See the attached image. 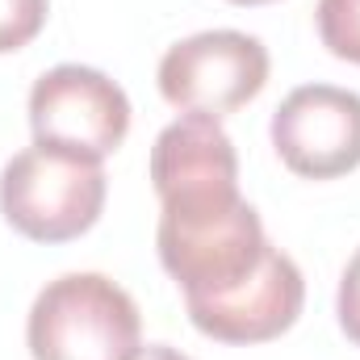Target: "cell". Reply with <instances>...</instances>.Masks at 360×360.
<instances>
[{
    "label": "cell",
    "instance_id": "52a82bcc",
    "mask_svg": "<svg viewBox=\"0 0 360 360\" xmlns=\"http://www.w3.org/2000/svg\"><path fill=\"white\" fill-rule=\"evenodd\" d=\"M302 302H306L302 269L272 243L243 281L218 293H184L193 327L218 344H264L285 335L297 323Z\"/></svg>",
    "mask_w": 360,
    "mask_h": 360
},
{
    "label": "cell",
    "instance_id": "4fadbf2b",
    "mask_svg": "<svg viewBox=\"0 0 360 360\" xmlns=\"http://www.w3.org/2000/svg\"><path fill=\"white\" fill-rule=\"evenodd\" d=\"M231 4H243V8H252V4H272V0H231Z\"/></svg>",
    "mask_w": 360,
    "mask_h": 360
},
{
    "label": "cell",
    "instance_id": "7c38bea8",
    "mask_svg": "<svg viewBox=\"0 0 360 360\" xmlns=\"http://www.w3.org/2000/svg\"><path fill=\"white\" fill-rule=\"evenodd\" d=\"M130 360H188V356L176 352V348H168V344H147V348H139Z\"/></svg>",
    "mask_w": 360,
    "mask_h": 360
},
{
    "label": "cell",
    "instance_id": "3957f363",
    "mask_svg": "<svg viewBox=\"0 0 360 360\" xmlns=\"http://www.w3.org/2000/svg\"><path fill=\"white\" fill-rule=\"evenodd\" d=\"M105 188L101 164L34 143L0 172V214L34 243H68L101 218Z\"/></svg>",
    "mask_w": 360,
    "mask_h": 360
},
{
    "label": "cell",
    "instance_id": "8992f818",
    "mask_svg": "<svg viewBox=\"0 0 360 360\" xmlns=\"http://www.w3.org/2000/svg\"><path fill=\"white\" fill-rule=\"evenodd\" d=\"M269 134L293 176H348L360 168V96L335 84H302L276 105Z\"/></svg>",
    "mask_w": 360,
    "mask_h": 360
},
{
    "label": "cell",
    "instance_id": "6da1fadb",
    "mask_svg": "<svg viewBox=\"0 0 360 360\" xmlns=\"http://www.w3.org/2000/svg\"><path fill=\"white\" fill-rule=\"evenodd\" d=\"M134 297L101 272L55 276L30 306L25 344L34 360H130L143 344Z\"/></svg>",
    "mask_w": 360,
    "mask_h": 360
},
{
    "label": "cell",
    "instance_id": "ba28073f",
    "mask_svg": "<svg viewBox=\"0 0 360 360\" xmlns=\"http://www.w3.org/2000/svg\"><path fill=\"white\" fill-rule=\"evenodd\" d=\"M151 184L160 205L210 201L239 193V155L218 117L184 113L160 130L151 147Z\"/></svg>",
    "mask_w": 360,
    "mask_h": 360
},
{
    "label": "cell",
    "instance_id": "5b68a950",
    "mask_svg": "<svg viewBox=\"0 0 360 360\" xmlns=\"http://www.w3.org/2000/svg\"><path fill=\"white\" fill-rule=\"evenodd\" d=\"M269 84V51L243 30L193 34L160 59V92L180 113L226 117Z\"/></svg>",
    "mask_w": 360,
    "mask_h": 360
},
{
    "label": "cell",
    "instance_id": "7a4b0ae2",
    "mask_svg": "<svg viewBox=\"0 0 360 360\" xmlns=\"http://www.w3.org/2000/svg\"><path fill=\"white\" fill-rule=\"evenodd\" d=\"M155 248L160 264L184 293H218L260 264L269 235L256 205H248L235 193L164 205Z\"/></svg>",
    "mask_w": 360,
    "mask_h": 360
},
{
    "label": "cell",
    "instance_id": "8fae6325",
    "mask_svg": "<svg viewBox=\"0 0 360 360\" xmlns=\"http://www.w3.org/2000/svg\"><path fill=\"white\" fill-rule=\"evenodd\" d=\"M335 314H340V327L344 335L360 348V248L352 252L348 269L340 276V297H335Z\"/></svg>",
    "mask_w": 360,
    "mask_h": 360
},
{
    "label": "cell",
    "instance_id": "30bf717a",
    "mask_svg": "<svg viewBox=\"0 0 360 360\" xmlns=\"http://www.w3.org/2000/svg\"><path fill=\"white\" fill-rule=\"evenodd\" d=\"M51 0H0V55L21 51L46 25Z\"/></svg>",
    "mask_w": 360,
    "mask_h": 360
},
{
    "label": "cell",
    "instance_id": "9c48e42d",
    "mask_svg": "<svg viewBox=\"0 0 360 360\" xmlns=\"http://www.w3.org/2000/svg\"><path fill=\"white\" fill-rule=\"evenodd\" d=\"M319 38L335 59L360 68V0H319L314 8Z\"/></svg>",
    "mask_w": 360,
    "mask_h": 360
},
{
    "label": "cell",
    "instance_id": "277c9868",
    "mask_svg": "<svg viewBox=\"0 0 360 360\" xmlns=\"http://www.w3.org/2000/svg\"><path fill=\"white\" fill-rule=\"evenodd\" d=\"M34 143L101 164L130 134V101L122 84L84 63H59L30 89Z\"/></svg>",
    "mask_w": 360,
    "mask_h": 360
}]
</instances>
